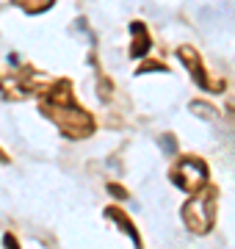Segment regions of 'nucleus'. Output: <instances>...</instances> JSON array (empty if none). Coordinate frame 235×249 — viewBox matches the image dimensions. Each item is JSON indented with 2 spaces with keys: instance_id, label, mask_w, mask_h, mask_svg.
Masks as SVG:
<instances>
[{
  "instance_id": "1",
  "label": "nucleus",
  "mask_w": 235,
  "mask_h": 249,
  "mask_svg": "<svg viewBox=\"0 0 235 249\" xmlns=\"http://www.w3.org/2000/svg\"><path fill=\"white\" fill-rule=\"evenodd\" d=\"M183 222L191 232H208L216 222V188L205 186L202 194L188 199L183 208Z\"/></svg>"
},
{
  "instance_id": "2",
  "label": "nucleus",
  "mask_w": 235,
  "mask_h": 249,
  "mask_svg": "<svg viewBox=\"0 0 235 249\" xmlns=\"http://www.w3.org/2000/svg\"><path fill=\"white\" fill-rule=\"evenodd\" d=\"M45 111L53 116V122L58 124L64 130V136H69V139H83V136H89L94 130V122H91V116L86 111L69 103V106H50L47 103Z\"/></svg>"
},
{
  "instance_id": "3",
  "label": "nucleus",
  "mask_w": 235,
  "mask_h": 249,
  "mask_svg": "<svg viewBox=\"0 0 235 249\" xmlns=\"http://www.w3.org/2000/svg\"><path fill=\"white\" fill-rule=\"evenodd\" d=\"M172 180L183 191H199L208 183V166L199 158H183L172 169Z\"/></svg>"
},
{
  "instance_id": "4",
  "label": "nucleus",
  "mask_w": 235,
  "mask_h": 249,
  "mask_svg": "<svg viewBox=\"0 0 235 249\" xmlns=\"http://www.w3.org/2000/svg\"><path fill=\"white\" fill-rule=\"evenodd\" d=\"M105 216H108V219H114V222H117L119 227H122V232H125V235H130V241L136 244V249H141V238H138L136 224H133L130 219H127L125 211H119L117 205H111V208H105Z\"/></svg>"
},
{
  "instance_id": "5",
  "label": "nucleus",
  "mask_w": 235,
  "mask_h": 249,
  "mask_svg": "<svg viewBox=\"0 0 235 249\" xmlns=\"http://www.w3.org/2000/svg\"><path fill=\"white\" fill-rule=\"evenodd\" d=\"M133 34H136V45L130 47V55H144L147 50H150V39H147V34H144V25L141 22H133Z\"/></svg>"
},
{
  "instance_id": "6",
  "label": "nucleus",
  "mask_w": 235,
  "mask_h": 249,
  "mask_svg": "<svg viewBox=\"0 0 235 249\" xmlns=\"http://www.w3.org/2000/svg\"><path fill=\"white\" fill-rule=\"evenodd\" d=\"M17 6H22L25 11H31V14H36V11H45V9H50V3L53 0H14Z\"/></svg>"
},
{
  "instance_id": "7",
  "label": "nucleus",
  "mask_w": 235,
  "mask_h": 249,
  "mask_svg": "<svg viewBox=\"0 0 235 249\" xmlns=\"http://www.w3.org/2000/svg\"><path fill=\"white\" fill-rule=\"evenodd\" d=\"M191 111H194V114L208 116V119H213V116H216V111H213L210 106H205V103H191Z\"/></svg>"
},
{
  "instance_id": "8",
  "label": "nucleus",
  "mask_w": 235,
  "mask_h": 249,
  "mask_svg": "<svg viewBox=\"0 0 235 249\" xmlns=\"http://www.w3.org/2000/svg\"><path fill=\"white\" fill-rule=\"evenodd\" d=\"M161 147H163V152H169V155H172V152L177 150V142H174L172 136H163V139H161Z\"/></svg>"
},
{
  "instance_id": "9",
  "label": "nucleus",
  "mask_w": 235,
  "mask_h": 249,
  "mask_svg": "<svg viewBox=\"0 0 235 249\" xmlns=\"http://www.w3.org/2000/svg\"><path fill=\"white\" fill-rule=\"evenodd\" d=\"M3 247L6 249H19V244H17V238H14L11 232H6V235H3Z\"/></svg>"
},
{
  "instance_id": "10",
  "label": "nucleus",
  "mask_w": 235,
  "mask_h": 249,
  "mask_svg": "<svg viewBox=\"0 0 235 249\" xmlns=\"http://www.w3.org/2000/svg\"><path fill=\"white\" fill-rule=\"evenodd\" d=\"M108 191H111V194H114V196H119V199H125V196H127L125 191H122V188L117 186V183H111V186H108Z\"/></svg>"
},
{
  "instance_id": "11",
  "label": "nucleus",
  "mask_w": 235,
  "mask_h": 249,
  "mask_svg": "<svg viewBox=\"0 0 235 249\" xmlns=\"http://www.w3.org/2000/svg\"><path fill=\"white\" fill-rule=\"evenodd\" d=\"M0 163H9V155H6L3 150H0Z\"/></svg>"
}]
</instances>
